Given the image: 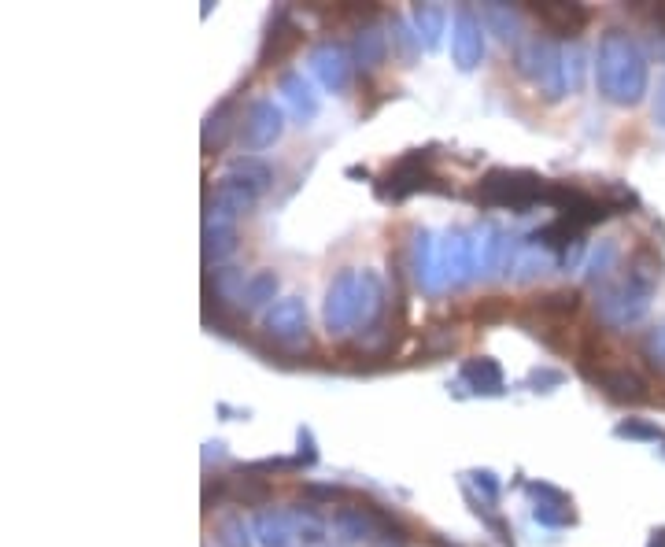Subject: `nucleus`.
<instances>
[{"mask_svg":"<svg viewBox=\"0 0 665 547\" xmlns=\"http://www.w3.org/2000/svg\"><path fill=\"white\" fill-rule=\"evenodd\" d=\"M510 311V304H499V300H488V304L477 307V315L481 318H503Z\"/></svg>","mask_w":665,"mask_h":547,"instance_id":"20e7f679","label":"nucleus"},{"mask_svg":"<svg viewBox=\"0 0 665 547\" xmlns=\"http://www.w3.org/2000/svg\"><path fill=\"white\" fill-rule=\"evenodd\" d=\"M532 311L540 315V326L536 329L569 326V318L581 311V292L577 289H558V292H547V296H536Z\"/></svg>","mask_w":665,"mask_h":547,"instance_id":"f257e3e1","label":"nucleus"},{"mask_svg":"<svg viewBox=\"0 0 665 547\" xmlns=\"http://www.w3.org/2000/svg\"><path fill=\"white\" fill-rule=\"evenodd\" d=\"M654 547H665V540H662V544H658V540H654Z\"/></svg>","mask_w":665,"mask_h":547,"instance_id":"39448f33","label":"nucleus"},{"mask_svg":"<svg viewBox=\"0 0 665 547\" xmlns=\"http://www.w3.org/2000/svg\"><path fill=\"white\" fill-rule=\"evenodd\" d=\"M547 26H555L558 34H577L584 23H588V12L584 8H532Z\"/></svg>","mask_w":665,"mask_h":547,"instance_id":"7ed1b4c3","label":"nucleus"},{"mask_svg":"<svg viewBox=\"0 0 665 547\" xmlns=\"http://www.w3.org/2000/svg\"><path fill=\"white\" fill-rule=\"evenodd\" d=\"M599 385H603L606 396H610V400H617V403H647V400H651V392H647V381H643L640 374L625 370V366H614V370H606V374L599 377Z\"/></svg>","mask_w":665,"mask_h":547,"instance_id":"f03ea898","label":"nucleus"}]
</instances>
